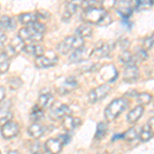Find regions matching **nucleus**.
Wrapping results in <instances>:
<instances>
[{"mask_svg": "<svg viewBox=\"0 0 154 154\" xmlns=\"http://www.w3.org/2000/svg\"><path fill=\"white\" fill-rule=\"evenodd\" d=\"M128 101L125 98H118L115 99L106 107L105 109V117L108 121H112L118 117L119 114L128 108Z\"/></svg>", "mask_w": 154, "mask_h": 154, "instance_id": "f257e3e1", "label": "nucleus"}, {"mask_svg": "<svg viewBox=\"0 0 154 154\" xmlns=\"http://www.w3.org/2000/svg\"><path fill=\"white\" fill-rule=\"evenodd\" d=\"M83 46V39L78 36H69L61 41L57 45V49L60 54H67L70 51H74L76 49L80 48Z\"/></svg>", "mask_w": 154, "mask_h": 154, "instance_id": "f03ea898", "label": "nucleus"}, {"mask_svg": "<svg viewBox=\"0 0 154 154\" xmlns=\"http://www.w3.org/2000/svg\"><path fill=\"white\" fill-rule=\"evenodd\" d=\"M108 14L103 7H94V8H86L83 11L82 20L88 24L100 25L103 19Z\"/></svg>", "mask_w": 154, "mask_h": 154, "instance_id": "7ed1b4c3", "label": "nucleus"}, {"mask_svg": "<svg viewBox=\"0 0 154 154\" xmlns=\"http://www.w3.org/2000/svg\"><path fill=\"white\" fill-rule=\"evenodd\" d=\"M43 35L44 34L37 32L35 29H33L29 25V26H26V27H24V28L19 30L18 37L24 42L29 41L33 43V42H40L42 39H43Z\"/></svg>", "mask_w": 154, "mask_h": 154, "instance_id": "20e7f679", "label": "nucleus"}, {"mask_svg": "<svg viewBox=\"0 0 154 154\" xmlns=\"http://www.w3.org/2000/svg\"><path fill=\"white\" fill-rule=\"evenodd\" d=\"M111 86L109 84H102L98 88L91 89L88 93V101L91 103H97V102L103 100L105 97L110 93Z\"/></svg>", "mask_w": 154, "mask_h": 154, "instance_id": "39448f33", "label": "nucleus"}, {"mask_svg": "<svg viewBox=\"0 0 154 154\" xmlns=\"http://www.w3.org/2000/svg\"><path fill=\"white\" fill-rule=\"evenodd\" d=\"M58 63V56L54 51H48L43 56L35 59V65L38 68H49Z\"/></svg>", "mask_w": 154, "mask_h": 154, "instance_id": "423d86ee", "label": "nucleus"}, {"mask_svg": "<svg viewBox=\"0 0 154 154\" xmlns=\"http://www.w3.org/2000/svg\"><path fill=\"white\" fill-rule=\"evenodd\" d=\"M114 44L110 43V42H105V43H101L98 48H96L91 53V57L96 59L105 58V57L109 56V54L112 51Z\"/></svg>", "mask_w": 154, "mask_h": 154, "instance_id": "0eeeda50", "label": "nucleus"}, {"mask_svg": "<svg viewBox=\"0 0 154 154\" xmlns=\"http://www.w3.org/2000/svg\"><path fill=\"white\" fill-rule=\"evenodd\" d=\"M72 111L71 109L69 108V106L67 105H60L57 108H51V113H49V117H51L53 120H60V119L65 118L66 116L71 115Z\"/></svg>", "mask_w": 154, "mask_h": 154, "instance_id": "6e6552de", "label": "nucleus"}, {"mask_svg": "<svg viewBox=\"0 0 154 154\" xmlns=\"http://www.w3.org/2000/svg\"><path fill=\"white\" fill-rule=\"evenodd\" d=\"M20 131V126L17 122L9 121L1 126V135L4 139H11L16 137Z\"/></svg>", "mask_w": 154, "mask_h": 154, "instance_id": "1a4fd4ad", "label": "nucleus"}, {"mask_svg": "<svg viewBox=\"0 0 154 154\" xmlns=\"http://www.w3.org/2000/svg\"><path fill=\"white\" fill-rule=\"evenodd\" d=\"M116 11L125 20H128L133 14V8H131V1H117L114 3Z\"/></svg>", "mask_w": 154, "mask_h": 154, "instance_id": "9d476101", "label": "nucleus"}, {"mask_svg": "<svg viewBox=\"0 0 154 154\" xmlns=\"http://www.w3.org/2000/svg\"><path fill=\"white\" fill-rule=\"evenodd\" d=\"M139 75H140V72H139L138 67L136 65L125 66V70H123L122 79H123V81H125V82L131 83L139 78Z\"/></svg>", "mask_w": 154, "mask_h": 154, "instance_id": "9b49d317", "label": "nucleus"}, {"mask_svg": "<svg viewBox=\"0 0 154 154\" xmlns=\"http://www.w3.org/2000/svg\"><path fill=\"white\" fill-rule=\"evenodd\" d=\"M77 85H78V82H77L76 78L74 76H70L60 85L58 91L60 95H67V94L71 93L73 89H75Z\"/></svg>", "mask_w": 154, "mask_h": 154, "instance_id": "f8f14e48", "label": "nucleus"}, {"mask_svg": "<svg viewBox=\"0 0 154 154\" xmlns=\"http://www.w3.org/2000/svg\"><path fill=\"white\" fill-rule=\"evenodd\" d=\"M88 57H91V51L85 46H82V48L73 51V54L69 58V62L70 63H79V62H82L83 60H85Z\"/></svg>", "mask_w": 154, "mask_h": 154, "instance_id": "ddd939ff", "label": "nucleus"}, {"mask_svg": "<svg viewBox=\"0 0 154 154\" xmlns=\"http://www.w3.org/2000/svg\"><path fill=\"white\" fill-rule=\"evenodd\" d=\"M80 125H81L80 119L77 117H73V116H71V115L66 116V117L63 118V120H62V126H63L64 130L67 131L68 133L73 131Z\"/></svg>", "mask_w": 154, "mask_h": 154, "instance_id": "4468645a", "label": "nucleus"}, {"mask_svg": "<svg viewBox=\"0 0 154 154\" xmlns=\"http://www.w3.org/2000/svg\"><path fill=\"white\" fill-rule=\"evenodd\" d=\"M45 150L48 154H59L62 151L63 145L60 142L58 138L57 139H48L45 142Z\"/></svg>", "mask_w": 154, "mask_h": 154, "instance_id": "2eb2a0df", "label": "nucleus"}, {"mask_svg": "<svg viewBox=\"0 0 154 154\" xmlns=\"http://www.w3.org/2000/svg\"><path fill=\"white\" fill-rule=\"evenodd\" d=\"M79 6H81V1H71V2H68L66 4V7H65V11L63 14V20L64 21H67L68 22L69 20L71 19V17L73 16V14H75L77 8Z\"/></svg>", "mask_w": 154, "mask_h": 154, "instance_id": "dca6fc26", "label": "nucleus"}, {"mask_svg": "<svg viewBox=\"0 0 154 154\" xmlns=\"http://www.w3.org/2000/svg\"><path fill=\"white\" fill-rule=\"evenodd\" d=\"M44 133H45L44 126L41 125L40 123H38V122H33L32 125H30V126L28 128V134L33 139L41 138Z\"/></svg>", "mask_w": 154, "mask_h": 154, "instance_id": "f3484780", "label": "nucleus"}, {"mask_svg": "<svg viewBox=\"0 0 154 154\" xmlns=\"http://www.w3.org/2000/svg\"><path fill=\"white\" fill-rule=\"evenodd\" d=\"M54 103V98L49 93H42L38 98V105L41 108H51Z\"/></svg>", "mask_w": 154, "mask_h": 154, "instance_id": "a211bd4d", "label": "nucleus"}, {"mask_svg": "<svg viewBox=\"0 0 154 154\" xmlns=\"http://www.w3.org/2000/svg\"><path fill=\"white\" fill-rule=\"evenodd\" d=\"M144 113V108L143 106H137L135 107L134 109H131V110L128 112V116H126V118H128V121L130 123H135L136 121H138L139 119L142 117Z\"/></svg>", "mask_w": 154, "mask_h": 154, "instance_id": "6ab92c4d", "label": "nucleus"}, {"mask_svg": "<svg viewBox=\"0 0 154 154\" xmlns=\"http://www.w3.org/2000/svg\"><path fill=\"white\" fill-rule=\"evenodd\" d=\"M17 26V22L14 18L3 16L0 18V29L2 30H14Z\"/></svg>", "mask_w": 154, "mask_h": 154, "instance_id": "aec40b11", "label": "nucleus"}, {"mask_svg": "<svg viewBox=\"0 0 154 154\" xmlns=\"http://www.w3.org/2000/svg\"><path fill=\"white\" fill-rule=\"evenodd\" d=\"M19 20L23 25L29 26V25L38 22V17H37V12H26V14H22L19 17Z\"/></svg>", "mask_w": 154, "mask_h": 154, "instance_id": "412c9836", "label": "nucleus"}, {"mask_svg": "<svg viewBox=\"0 0 154 154\" xmlns=\"http://www.w3.org/2000/svg\"><path fill=\"white\" fill-rule=\"evenodd\" d=\"M9 46H11V48L14 51V54L18 56L21 51H23V49L25 48V42L23 40H21L18 36H16L11 39V43H9Z\"/></svg>", "mask_w": 154, "mask_h": 154, "instance_id": "4be33fe9", "label": "nucleus"}, {"mask_svg": "<svg viewBox=\"0 0 154 154\" xmlns=\"http://www.w3.org/2000/svg\"><path fill=\"white\" fill-rule=\"evenodd\" d=\"M138 137L140 138V140L142 141V142H147V141H149L151 138H152L153 131H151V128H150V126L148 125V123H146V125H144L142 126V128H141L140 134L138 135Z\"/></svg>", "mask_w": 154, "mask_h": 154, "instance_id": "5701e85b", "label": "nucleus"}, {"mask_svg": "<svg viewBox=\"0 0 154 154\" xmlns=\"http://www.w3.org/2000/svg\"><path fill=\"white\" fill-rule=\"evenodd\" d=\"M119 61H120L122 64H125V66L136 65L135 60H134V54L130 53L128 51H122V54L119 56Z\"/></svg>", "mask_w": 154, "mask_h": 154, "instance_id": "b1692460", "label": "nucleus"}, {"mask_svg": "<svg viewBox=\"0 0 154 154\" xmlns=\"http://www.w3.org/2000/svg\"><path fill=\"white\" fill-rule=\"evenodd\" d=\"M93 33V28L88 25H81L76 29V36L80 37V38H85L89 37Z\"/></svg>", "mask_w": 154, "mask_h": 154, "instance_id": "393cba45", "label": "nucleus"}, {"mask_svg": "<svg viewBox=\"0 0 154 154\" xmlns=\"http://www.w3.org/2000/svg\"><path fill=\"white\" fill-rule=\"evenodd\" d=\"M43 114H44L43 109H42L39 105H35L31 110L30 118H31V120H33L34 122H37V121L41 120V119L43 118Z\"/></svg>", "mask_w": 154, "mask_h": 154, "instance_id": "a878e982", "label": "nucleus"}, {"mask_svg": "<svg viewBox=\"0 0 154 154\" xmlns=\"http://www.w3.org/2000/svg\"><path fill=\"white\" fill-rule=\"evenodd\" d=\"M151 101H152V96L148 93H141L137 96V102L140 106L148 105Z\"/></svg>", "mask_w": 154, "mask_h": 154, "instance_id": "bb28decb", "label": "nucleus"}, {"mask_svg": "<svg viewBox=\"0 0 154 154\" xmlns=\"http://www.w3.org/2000/svg\"><path fill=\"white\" fill-rule=\"evenodd\" d=\"M9 69V59L4 54H0V73H5Z\"/></svg>", "mask_w": 154, "mask_h": 154, "instance_id": "cd10ccee", "label": "nucleus"}, {"mask_svg": "<svg viewBox=\"0 0 154 154\" xmlns=\"http://www.w3.org/2000/svg\"><path fill=\"white\" fill-rule=\"evenodd\" d=\"M8 84L12 91H17L23 85V80L19 76H14L8 79Z\"/></svg>", "mask_w": 154, "mask_h": 154, "instance_id": "c85d7f7f", "label": "nucleus"}, {"mask_svg": "<svg viewBox=\"0 0 154 154\" xmlns=\"http://www.w3.org/2000/svg\"><path fill=\"white\" fill-rule=\"evenodd\" d=\"M137 138H138V133H137L135 128H128V130L123 134V139H125V141H128V142H133Z\"/></svg>", "mask_w": 154, "mask_h": 154, "instance_id": "c756f323", "label": "nucleus"}, {"mask_svg": "<svg viewBox=\"0 0 154 154\" xmlns=\"http://www.w3.org/2000/svg\"><path fill=\"white\" fill-rule=\"evenodd\" d=\"M107 131H108V125L105 122H100L97 126V133H96V138L97 139H102L104 136L106 135Z\"/></svg>", "mask_w": 154, "mask_h": 154, "instance_id": "7c9ffc66", "label": "nucleus"}, {"mask_svg": "<svg viewBox=\"0 0 154 154\" xmlns=\"http://www.w3.org/2000/svg\"><path fill=\"white\" fill-rule=\"evenodd\" d=\"M147 58H148V54L145 49H139V51L134 54L135 63H142L145 60H147Z\"/></svg>", "mask_w": 154, "mask_h": 154, "instance_id": "2f4dec72", "label": "nucleus"}, {"mask_svg": "<svg viewBox=\"0 0 154 154\" xmlns=\"http://www.w3.org/2000/svg\"><path fill=\"white\" fill-rule=\"evenodd\" d=\"M154 3V1H146V0H142V1H137L136 2V8L138 11H144V9L150 7Z\"/></svg>", "mask_w": 154, "mask_h": 154, "instance_id": "473e14b6", "label": "nucleus"}, {"mask_svg": "<svg viewBox=\"0 0 154 154\" xmlns=\"http://www.w3.org/2000/svg\"><path fill=\"white\" fill-rule=\"evenodd\" d=\"M154 45V33H152L151 35H149L148 37H146L143 41V46L145 49L151 48Z\"/></svg>", "mask_w": 154, "mask_h": 154, "instance_id": "72a5a7b5", "label": "nucleus"}, {"mask_svg": "<svg viewBox=\"0 0 154 154\" xmlns=\"http://www.w3.org/2000/svg\"><path fill=\"white\" fill-rule=\"evenodd\" d=\"M45 54V49H44V46L40 45V44H35V49H34V54L33 56L35 58H39V57L43 56Z\"/></svg>", "mask_w": 154, "mask_h": 154, "instance_id": "f704fd0d", "label": "nucleus"}, {"mask_svg": "<svg viewBox=\"0 0 154 154\" xmlns=\"http://www.w3.org/2000/svg\"><path fill=\"white\" fill-rule=\"evenodd\" d=\"M58 139L60 140V142L62 143V145H66V144H68L71 141V136L69 135V133H66L64 135H61Z\"/></svg>", "mask_w": 154, "mask_h": 154, "instance_id": "c9c22d12", "label": "nucleus"}, {"mask_svg": "<svg viewBox=\"0 0 154 154\" xmlns=\"http://www.w3.org/2000/svg\"><path fill=\"white\" fill-rule=\"evenodd\" d=\"M34 49H35V44L30 43V44L25 45L23 51H24V53H26V54H32V56H33V54H34Z\"/></svg>", "mask_w": 154, "mask_h": 154, "instance_id": "e433bc0d", "label": "nucleus"}, {"mask_svg": "<svg viewBox=\"0 0 154 154\" xmlns=\"http://www.w3.org/2000/svg\"><path fill=\"white\" fill-rule=\"evenodd\" d=\"M11 118H12V116L11 113H7L4 116H2V117L0 118V126H3L5 123L11 121Z\"/></svg>", "mask_w": 154, "mask_h": 154, "instance_id": "4c0bfd02", "label": "nucleus"}, {"mask_svg": "<svg viewBox=\"0 0 154 154\" xmlns=\"http://www.w3.org/2000/svg\"><path fill=\"white\" fill-rule=\"evenodd\" d=\"M117 43L120 45V48L123 49V51H126V48H128V46L130 45V42H128V40L126 38H123V39H120Z\"/></svg>", "mask_w": 154, "mask_h": 154, "instance_id": "58836bf2", "label": "nucleus"}, {"mask_svg": "<svg viewBox=\"0 0 154 154\" xmlns=\"http://www.w3.org/2000/svg\"><path fill=\"white\" fill-rule=\"evenodd\" d=\"M5 98V88L3 86H0V103H2Z\"/></svg>", "mask_w": 154, "mask_h": 154, "instance_id": "ea45409f", "label": "nucleus"}, {"mask_svg": "<svg viewBox=\"0 0 154 154\" xmlns=\"http://www.w3.org/2000/svg\"><path fill=\"white\" fill-rule=\"evenodd\" d=\"M148 125L150 126L151 131H152L153 134H154V117H152V118L150 119V120L148 121Z\"/></svg>", "mask_w": 154, "mask_h": 154, "instance_id": "a19ab883", "label": "nucleus"}, {"mask_svg": "<svg viewBox=\"0 0 154 154\" xmlns=\"http://www.w3.org/2000/svg\"><path fill=\"white\" fill-rule=\"evenodd\" d=\"M6 40V35L4 34V32L3 31H0V42H5Z\"/></svg>", "mask_w": 154, "mask_h": 154, "instance_id": "79ce46f5", "label": "nucleus"}, {"mask_svg": "<svg viewBox=\"0 0 154 154\" xmlns=\"http://www.w3.org/2000/svg\"><path fill=\"white\" fill-rule=\"evenodd\" d=\"M126 97H135V96H138V94H137L136 91H128V93L125 94Z\"/></svg>", "mask_w": 154, "mask_h": 154, "instance_id": "37998d69", "label": "nucleus"}, {"mask_svg": "<svg viewBox=\"0 0 154 154\" xmlns=\"http://www.w3.org/2000/svg\"><path fill=\"white\" fill-rule=\"evenodd\" d=\"M7 154H20V152L17 150H9L8 152H7Z\"/></svg>", "mask_w": 154, "mask_h": 154, "instance_id": "c03bdc74", "label": "nucleus"}, {"mask_svg": "<svg viewBox=\"0 0 154 154\" xmlns=\"http://www.w3.org/2000/svg\"><path fill=\"white\" fill-rule=\"evenodd\" d=\"M33 154H42V153H40V152H36V153H33Z\"/></svg>", "mask_w": 154, "mask_h": 154, "instance_id": "a18cd8bd", "label": "nucleus"}, {"mask_svg": "<svg viewBox=\"0 0 154 154\" xmlns=\"http://www.w3.org/2000/svg\"><path fill=\"white\" fill-rule=\"evenodd\" d=\"M0 154H1V153H0Z\"/></svg>", "mask_w": 154, "mask_h": 154, "instance_id": "49530a36", "label": "nucleus"}]
</instances>
